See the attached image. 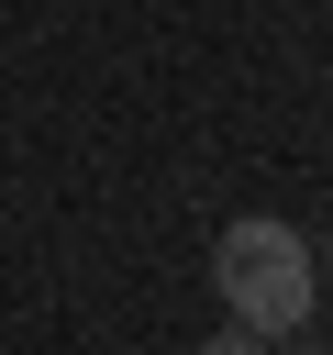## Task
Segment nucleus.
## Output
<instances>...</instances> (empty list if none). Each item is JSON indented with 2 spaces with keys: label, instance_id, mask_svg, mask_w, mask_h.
<instances>
[{
  "label": "nucleus",
  "instance_id": "1",
  "mask_svg": "<svg viewBox=\"0 0 333 355\" xmlns=\"http://www.w3.org/2000/svg\"><path fill=\"white\" fill-rule=\"evenodd\" d=\"M211 277H222V311H233L244 333H289V322H311V244H300L289 222H266V211L222 222Z\"/></svg>",
  "mask_w": 333,
  "mask_h": 355
},
{
  "label": "nucleus",
  "instance_id": "2",
  "mask_svg": "<svg viewBox=\"0 0 333 355\" xmlns=\"http://www.w3.org/2000/svg\"><path fill=\"white\" fill-rule=\"evenodd\" d=\"M200 355H278V333H244V322H233V333H211Z\"/></svg>",
  "mask_w": 333,
  "mask_h": 355
}]
</instances>
